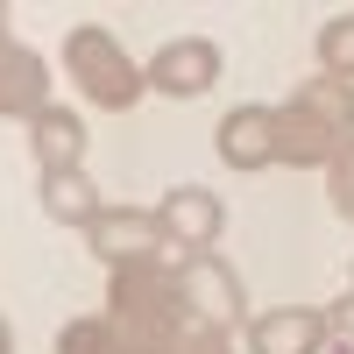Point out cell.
Instances as JSON below:
<instances>
[{"label":"cell","instance_id":"cell-11","mask_svg":"<svg viewBox=\"0 0 354 354\" xmlns=\"http://www.w3.org/2000/svg\"><path fill=\"white\" fill-rule=\"evenodd\" d=\"M28 149H36V163H43V177H64V170H78V156H85V121L71 106H43L36 121H28Z\"/></svg>","mask_w":354,"mask_h":354},{"label":"cell","instance_id":"cell-9","mask_svg":"<svg viewBox=\"0 0 354 354\" xmlns=\"http://www.w3.org/2000/svg\"><path fill=\"white\" fill-rule=\"evenodd\" d=\"M43 106H50V64L28 43L0 36V113L8 121H36Z\"/></svg>","mask_w":354,"mask_h":354},{"label":"cell","instance_id":"cell-15","mask_svg":"<svg viewBox=\"0 0 354 354\" xmlns=\"http://www.w3.org/2000/svg\"><path fill=\"white\" fill-rule=\"evenodd\" d=\"M326 198H333V213L354 227V142H347V149L326 163Z\"/></svg>","mask_w":354,"mask_h":354},{"label":"cell","instance_id":"cell-2","mask_svg":"<svg viewBox=\"0 0 354 354\" xmlns=\"http://www.w3.org/2000/svg\"><path fill=\"white\" fill-rule=\"evenodd\" d=\"M354 142V85L347 78H305L298 93L277 106V163L290 170H326Z\"/></svg>","mask_w":354,"mask_h":354},{"label":"cell","instance_id":"cell-5","mask_svg":"<svg viewBox=\"0 0 354 354\" xmlns=\"http://www.w3.org/2000/svg\"><path fill=\"white\" fill-rule=\"evenodd\" d=\"M85 241H93V255L106 262V270H121V262H142V255H170L156 205H149V213H142V205H106V213L85 227Z\"/></svg>","mask_w":354,"mask_h":354},{"label":"cell","instance_id":"cell-6","mask_svg":"<svg viewBox=\"0 0 354 354\" xmlns=\"http://www.w3.org/2000/svg\"><path fill=\"white\" fill-rule=\"evenodd\" d=\"M142 78H149V93L198 100V93H213V78H220V50L205 36H177V43H163L149 64H142Z\"/></svg>","mask_w":354,"mask_h":354},{"label":"cell","instance_id":"cell-8","mask_svg":"<svg viewBox=\"0 0 354 354\" xmlns=\"http://www.w3.org/2000/svg\"><path fill=\"white\" fill-rule=\"evenodd\" d=\"M213 149H220L227 170H270L277 163V106H234V113H220Z\"/></svg>","mask_w":354,"mask_h":354},{"label":"cell","instance_id":"cell-4","mask_svg":"<svg viewBox=\"0 0 354 354\" xmlns=\"http://www.w3.org/2000/svg\"><path fill=\"white\" fill-rule=\"evenodd\" d=\"M177 283H185L192 319H205V326H241L248 319V290H241V277H234V262L213 255V248L177 262Z\"/></svg>","mask_w":354,"mask_h":354},{"label":"cell","instance_id":"cell-3","mask_svg":"<svg viewBox=\"0 0 354 354\" xmlns=\"http://www.w3.org/2000/svg\"><path fill=\"white\" fill-rule=\"evenodd\" d=\"M64 71H71L78 93L93 100V106H106V113H128L142 93H149L142 64L121 50V36L100 28V21H85V28H71V36H64Z\"/></svg>","mask_w":354,"mask_h":354},{"label":"cell","instance_id":"cell-7","mask_svg":"<svg viewBox=\"0 0 354 354\" xmlns=\"http://www.w3.org/2000/svg\"><path fill=\"white\" fill-rule=\"evenodd\" d=\"M156 220H163V241L170 248H185V255H205L220 241V227H227V205L205 192V185H177L156 198Z\"/></svg>","mask_w":354,"mask_h":354},{"label":"cell","instance_id":"cell-19","mask_svg":"<svg viewBox=\"0 0 354 354\" xmlns=\"http://www.w3.org/2000/svg\"><path fill=\"white\" fill-rule=\"evenodd\" d=\"M0 36H8V0H0Z\"/></svg>","mask_w":354,"mask_h":354},{"label":"cell","instance_id":"cell-17","mask_svg":"<svg viewBox=\"0 0 354 354\" xmlns=\"http://www.w3.org/2000/svg\"><path fill=\"white\" fill-rule=\"evenodd\" d=\"M177 354H234V340H227V326H205V319H192V333L177 340Z\"/></svg>","mask_w":354,"mask_h":354},{"label":"cell","instance_id":"cell-18","mask_svg":"<svg viewBox=\"0 0 354 354\" xmlns=\"http://www.w3.org/2000/svg\"><path fill=\"white\" fill-rule=\"evenodd\" d=\"M0 354H15V326H8V319H0Z\"/></svg>","mask_w":354,"mask_h":354},{"label":"cell","instance_id":"cell-14","mask_svg":"<svg viewBox=\"0 0 354 354\" xmlns=\"http://www.w3.org/2000/svg\"><path fill=\"white\" fill-rule=\"evenodd\" d=\"M319 71L354 85V15H326V28H319Z\"/></svg>","mask_w":354,"mask_h":354},{"label":"cell","instance_id":"cell-13","mask_svg":"<svg viewBox=\"0 0 354 354\" xmlns=\"http://www.w3.org/2000/svg\"><path fill=\"white\" fill-rule=\"evenodd\" d=\"M43 213H50L57 227H93V220L106 213V198L93 192V177H85V170H64V177H43Z\"/></svg>","mask_w":354,"mask_h":354},{"label":"cell","instance_id":"cell-10","mask_svg":"<svg viewBox=\"0 0 354 354\" xmlns=\"http://www.w3.org/2000/svg\"><path fill=\"white\" fill-rule=\"evenodd\" d=\"M248 354H326V312L277 305V312L248 319Z\"/></svg>","mask_w":354,"mask_h":354},{"label":"cell","instance_id":"cell-1","mask_svg":"<svg viewBox=\"0 0 354 354\" xmlns=\"http://www.w3.org/2000/svg\"><path fill=\"white\" fill-rule=\"evenodd\" d=\"M106 319L128 326L135 340L177 354V340L192 333V305H185V283H177V262L170 255L121 262V270L106 277Z\"/></svg>","mask_w":354,"mask_h":354},{"label":"cell","instance_id":"cell-16","mask_svg":"<svg viewBox=\"0 0 354 354\" xmlns=\"http://www.w3.org/2000/svg\"><path fill=\"white\" fill-rule=\"evenodd\" d=\"M326 347L333 354H354V290L340 305H326Z\"/></svg>","mask_w":354,"mask_h":354},{"label":"cell","instance_id":"cell-12","mask_svg":"<svg viewBox=\"0 0 354 354\" xmlns=\"http://www.w3.org/2000/svg\"><path fill=\"white\" fill-rule=\"evenodd\" d=\"M57 354H163V347L135 340L128 326H113L106 312H85V319H64V333H57Z\"/></svg>","mask_w":354,"mask_h":354}]
</instances>
